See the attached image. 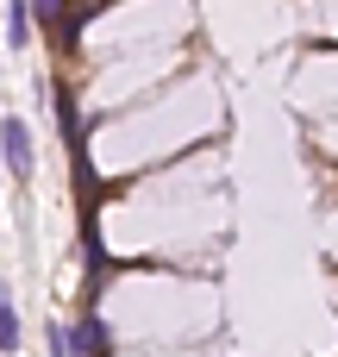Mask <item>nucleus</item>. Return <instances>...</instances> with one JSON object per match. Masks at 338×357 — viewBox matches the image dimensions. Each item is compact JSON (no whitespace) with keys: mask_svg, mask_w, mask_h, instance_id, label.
Here are the masks:
<instances>
[{"mask_svg":"<svg viewBox=\"0 0 338 357\" xmlns=\"http://www.w3.org/2000/svg\"><path fill=\"white\" fill-rule=\"evenodd\" d=\"M0 151H6V169H13V176L25 182L38 157H31V126H25L19 113H6V119H0Z\"/></svg>","mask_w":338,"mask_h":357,"instance_id":"nucleus-1","label":"nucleus"},{"mask_svg":"<svg viewBox=\"0 0 338 357\" xmlns=\"http://www.w3.org/2000/svg\"><path fill=\"white\" fill-rule=\"evenodd\" d=\"M6 44H13V50L31 44V13H25V0H6Z\"/></svg>","mask_w":338,"mask_h":357,"instance_id":"nucleus-2","label":"nucleus"},{"mask_svg":"<svg viewBox=\"0 0 338 357\" xmlns=\"http://www.w3.org/2000/svg\"><path fill=\"white\" fill-rule=\"evenodd\" d=\"M69 345H75V351H100V326H94V320H82V326L69 333Z\"/></svg>","mask_w":338,"mask_h":357,"instance_id":"nucleus-3","label":"nucleus"},{"mask_svg":"<svg viewBox=\"0 0 338 357\" xmlns=\"http://www.w3.org/2000/svg\"><path fill=\"white\" fill-rule=\"evenodd\" d=\"M44 351H50V357H69V333H63V326H56V320H50V326H44Z\"/></svg>","mask_w":338,"mask_h":357,"instance_id":"nucleus-4","label":"nucleus"}]
</instances>
